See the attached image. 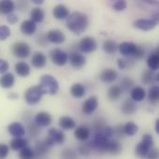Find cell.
<instances>
[{
	"mask_svg": "<svg viewBox=\"0 0 159 159\" xmlns=\"http://www.w3.org/2000/svg\"><path fill=\"white\" fill-rule=\"evenodd\" d=\"M7 97H8L10 100H17L19 96H18V94H17V93L11 92V93H9V94L7 95Z\"/></svg>",
	"mask_w": 159,
	"mask_h": 159,
	"instance_id": "obj_54",
	"label": "cell"
},
{
	"mask_svg": "<svg viewBox=\"0 0 159 159\" xmlns=\"http://www.w3.org/2000/svg\"><path fill=\"white\" fill-rule=\"evenodd\" d=\"M37 26L36 23L32 20H23L20 24V31L22 34L26 35H32L36 32Z\"/></svg>",
	"mask_w": 159,
	"mask_h": 159,
	"instance_id": "obj_16",
	"label": "cell"
},
{
	"mask_svg": "<svg viewBox=\"0 0 159 159\" xmlns=\"http://www.w3.org/2000/svg\"><path fill=\"white\" fill-rule=\"evenodd\" d=\"M144 3H147L149 5H153V6H157L158 5V1L157 0H142Z\"/></svg>",
	"mask_w": 159,
	"mask_h": 159,
	"instance_id": "obj_53",
	"label": "cell"
},
{
	"mask_svg": "<svg viewBox=\"0 0 159 159\" xmlns=\"http://www.w3.org/2000/svg\"><path fill=\"white\" fill-rule=\"evenodd\" d=\"M159 20H155L154 18L151 19H138L133 21V26L142 31H151L156 28L158 24Z\"/></svg>",
	"mask_w": 159,
	"mask_h": 159,
	"instance_id": "obj_6",
	"label": "cell"
},
{
	"mask_svg": "<svg viewBox=\"0 0 159 159\" xmlns=\"http://www.w3.org/2000/svg\"><path fill=\"white\" fill-rule=\"evenodd\" d=\"M137 45L132 42H123L118 46V50L123 56H132Z\"/></svg>",
	"mask_w": 159,
	"mask_h": 159,
	"instance_id": "obj_18",
	"label": "cell"
},
{
	"mask_svg": "<svg viewBox=\"0 0 159 159\" xmlns=\"http://www.w3.org/2000/svg\"><path fill=\"white\" fill-rule=\"evenodd\" d=\"M68 60L70 61V64L72 65V67H74L75 69H81L82 67L85 66L86 62H87V59L86 57L78 52H73L71 54L68 55Z\"/></svg>",
	"mask_w": 159,
	"mask_h": 159,
	"instance_id": "obj_10",
	"label": "cell"
},
{
	"mask_svg": "<svg viewBox=\"0 0 159 159\" xmlns=\"http://www.w3.org/2000/svg\"><path fill=\"white\" fill-rule=\"evenodd\" d=\"M126 7H127L126 0H116L113 6V8L116 11H123L124 9H126Z\"/></svg>",
	"mask_w": 159,
	"mask_h": 159,
	"instance_id": "obj_41",
	"label": "cell"
},
{
	"mask_svg": "<svg viewBox=\"0 0 159 159\" xmlns=\"http://www.w3.org/2000/svg\"><path fill=\"white\" fill-rule=\"evenodd\" d=\"M40 85L46 89L48 94L55 95L59 91V82L51 75H44L40 78Z\"/></svg>",
	"mask_w": 159,
	"mask_h": 159,
	"instance_id": "obj_4",
	"label": "cell"
},
{
	"mask_svg": "<svg viewBox=\"0 0 159 159\" xmlns=\"http://www.w3.org/2000/svg\"><path fill=\"white\" fill-rule=\"evenodd\" d=\"M32 1V3H34V5H42L44 2H45V0H31Z\"/></svg>",
	"mask_w": 159,
	"mask_h": 159,
	"instance_id": "obj_55",
	"label": "cell"
},
{
	"mask_svg": "<svg viewBox=\"0 0 159 159\" xmlns=\"http://www.w3.org/2000/svg\"><path fill=\"white\" fill-rule=\"evenodd\" d=\"M46 38L48 42L53 44H61L66 39L65 34L61 30L58 29H53L48 31V33L46 35Z\"/></svg>",
	"mask_w": 159,
	"mask_h": 159,
	"instance_id": "obj_11",
	"label": "cell"
},
{
	"mask_svg": "<svg viewBox=\"0 0 159 159\" xmlns=\"http://www.w3.org/2000/svg\"><path fill=\"white\" fill-rule=\"evenodd\" d=\"M31 20H34L35 23L42 22L45 18V12L41 7H34L30 13Z\"/></svg>",
	"mask_w": 159,
	"mask_h": 159,
	"instance_id": "obj_34",
	"label": "cell"
},
{
	"mask_svg": "<svg viewBox=\"0 0 159 159\" xmlns=\"http://www.w3.org/2000/svg\"><path fill=\"white\" fill-rule=\"evenodd\" d=\"M155 71H152L150 69L144 70L142 74V82L145 85H151L154 84L155 82H157V75L155 73Z\"/></svg>",
	"mask_w": 159,
	"mask_h": 159,
	"instance_id": "obj_30",
	"label": "cell"
},
{
	"mask_svg": "<svg viewBox=\"0 0 159 159\" xmlns=\"http://www.w3.org/2000/svg\"><path fill=\"white\" fill-rule=\"evenodd\" d=\"M139 130V127L134 122H128L124 125V132L127 136H134Z\"/></svg>",
	"mask_w": 159,
	"mask_h": 159,
	"instance_id": "obj_35",
	"label": "cell"
},
{
	"mask_svg": "<svg viewBox=\"0 0 159 159\" xmlns=\"http://www.w3.org/2000/svg\"><path fill=\"white\" fill-rule=\"evenodd\" d=\"M148 99L152 104H157L159 101V88L158 86H153L148 92Z\"/></svg>",
	"mask_w": 159,
	"mask_h": 159,
	"instance_id": "obj_36",
	"label": "cell"
},
{
	"mask_svg": "<svg viewBox=\"0 0 159 159\" xmlns=\"http://www.w3.org/2000/svg\"><path fill=\"white\" fill-rule=\"evenodd\" d=\"M16 74L20 77H26L31 73V67L30 65L25 61H19L14 66Z\"/></svg>",
	"mask_w": 159,
	"mask_h": 159,
	"instance_id": "obj_17",
	"label": "cell"
},
{
	"mask_svg": "<svg viewBox=\"0 0 159 159\" xmlns=\"http://www.w3.org/2000/svg\"><path fill=\"white\" fill-rule=\"evenodd\" d=\"M154 146V138L151 134H144L142 142L136 146L135 153L139 157H146L149 150Z\"/></svg>",
	"mask_w": 159,
	"mask_h": 159,
	"instance_id": "obj_3",
	"label": "cell"
},
{
	"mask_svg": "<svg viewBox=\"0 0 159 159\" xmlns=\"http://www.w3.org/2000/svg\"><path fill=\"white\" fill-rule=\"evenodd\" d=\"M31 63H32V66L36 69L44 68L47 64V57L44 53L37 51L32 56Z\"/></svg>",
	"mask_w": 159,
	"mask_h": 159,
	"instance_id": "obj_14",
	"label": "cell"
},
{
	"mask_svg": "<svg viewBox=\"0 0 159 159\" xmlns=\"http://www.w3.org/2000/svg\"><path fill=\"white\" fill-rule=\"evenodd\" d=\"M146 96V91L143 87H135L130 90V97L135 102H142Z\"/></svg>",
	"mask_w": 159,
	"mask_h": 159,
	"instance_id": "obj_26",
	"label": "cell"
},
{
	"mask_svg": "<svg viewBox=\"0 0 159 159\" xmlns=\"http://www.w3.org/2000/svg\"><path fill=\"white\" fill-rule=\"evenodd\" d=\"M61 157L63 158H75L76 157V153L71 149H65V150H63Z\"/></svg>",
	"mask_w": 159,
	"mask_h": 159,
	"instance_id": "obj_47",
	"label": "cell"
},
{
	"mask_svg": "<svg viewBox=\"0 0 159 159\" xmlns=\"http://www.w3.org/2000/svg\"><path fill=\"white\" fill-rule=\"evenodd\" d=\"M9 69V64L6 60L0 59V74H5Z\"/></svg>",
	"mask_w": 159,
	"mask_h": 159,
	"instance_id": "obj_48",
	"label": "cell"
},
{
	"mask_svg": "<svg viewBox=\"0 0 159 159\" xmlns=\"http://www.w3.org/2000/svg\"><path fill=\"white\" fill-rule=\"evenodd\" d=\"M11 34V30L7 25L0 26V41H5Z\"/></svg>",
	"mask_w": 159,
	"mask_h": 159,
	"instance_id": "obj_40",
	"label": "cell"
},
{
	"mask_svg": "<svg viewBox=\"0 0 159 159\" xmlns=\"http://www.w3.org/2000/svg\"><path fill=\"white\" fill-rule=\"evenodd\" d=\"M97 42L92 36H86L79 42V48L83 53H91L97 49Z\"/></svg>",
	"mask_w": 159,
	"mask_h": 159,
	"instance_id": "obj_8",
	"label": "cell"
},
{
	"mask_svg": "<svg viewBox=\"0 0 159 159\" xmlns=\"http://www.w3.org/2000/svg\"><path fill=\"white\" fill-rule=\"evenodd\" d=\"M102 48L107 54H115L118 50V45L113 39H106L103 42Z\"/></svg>",
	"mask_w": 159,
	"mask_h": 159,
	"instance_id": "obj_32",
	"label": "cell"
},
{
	"mask_svg": "<svg viewBox=\"0 0 159 159\" xmlns=\"http://www.w3.org/2000/svg\"><path fill=\"white\" fill-rule=\"evenodd\" d=\"M12 53L20 59L28 58L31 54V48L25 42H17L12 46Z\"/></svg>",
	"mask_w": 159,
	"mask_h": 159,
	"instance_id": "obj_5",
	"label": "cell"
},
{
	"mask_svg": "<svg viewBox=\"0 0 159 159\" xmlns=\"http://www.w3.org/2000/svg\"><path fill=\"white\" fill-rule=\"evenodd\" d=\"M102 133L107 137V138H111L114 136V128L111 127V126H105L103 130H102Z\"/></svg>",
	"mask_w": 159,
	"mask_h": 159,
	"instance_id": "obj_49",
	"label": "cell"
},
{
	"mask_svg": "<svg viewBox=\"0 0 159 159\" xmlns=\"http://www.w3.org/2000/svg\"><path fill=\"white\" fill-rule=\"evenodd\" d=\"M7 132L12 137H22L25 134V129L22 124L19 122H13L7 126Z\"/></svg>",
	"mask_w": 159,
	"mask_h": 159,
	"instance_id": "obj_15",
	"label": "cell"
},
{
	"mask_svg": "<svg viewBox=\"0 0 159 159\" xmlns=\"http://www.w3.org/2000/svg\"><path fill=\"white\" fill-rule=\"evenodd\" d=\"M9 154V147L7 144L0 143V158H6Z\"/></svg>",
	"mask_w": 159,
	"mask_h": 159,
	"instance_id": "obj_45",
	"label": "cell"
},
{
	"mask_svg": "<svg viewBox=\"0 0 159 159\" xmlns=\"http://www.w3.org/2000/svg\"><path fill=\"white\" fill-rule=\"evenodd\" d=\"M118 74L112 68H106L100 74V79L104 83H113L116 80Z\"/></svg>",
	"mask_w": 159,
	"mask_h": 159,
	"instance_id": "obj_13",
	"label": "cell"
},
{
	"mask_svg": "<svg viewBox=\"0 0 159 159\" xmlns=\"http://www.w3.org/2000/svg\"><path fill=\"white\" fill-rule=\"evenodd\" d=\"M15 83V76L10 73H5L0 77V87L3 89H9Z\"/></svg>",
	"mask_w": 159,
	"mask_h": 159,
	"instance_id": "obj_28",
	"label": "cell"
},
{
	"mask_svg": "<svg viewBox=\"0 0 159 159\" xmlns=\"http://www.w3.org/2000/svg\"><path fill=\"white\" fill-rule=\"evenodd\" d=\"M48 136L54 141L55 144H62L65 141V135L61 130H59L55 128L48 130Z\"/></svg>",
	"mask_w": 159,
	"mask_h": 159,
	"instance_id": "obj_24",
	"label": "cell"
},
{
	"mask_svg": "<svg viewBox=\"0 0 159 159\" xmlns=\"http://www.w3.org/2000/svg\"><path fill=\"white\" fill-rule=\"evenodd\" d=\"M59 126L64 130H72L76 128V122L70 116H61L59 120Z\"/></svg>",
	"mask_w": 159,
	"mask_h": 159,
	"instance_id": "obj_21",
	"label": "cell"
},
{
	"mask_svg": "<svg viewBox=\"0 0 159 159\" xmlns=\"http://www.w3.org/2000/svg\"><path fill=\"white\" fill-rule=\"evenodd\" d=\"M7 20L8 23L10 24H15L18 20H19V18L16 14H13V13H9L7 14Z\"/></svg>",
	"mask_w": 159,
	"mask_h": 159,
	"instance_id": "obj_50",
	"label": "cell"
},
{
	"mask_svg": "<svg viewBox=\"0 0 159 159\" xmlns=\"http://www.w3.org/2000/svg\"><path fill=\"white\" fill-rule=\"evenodd\" d=\"M52 14L54 18L57 20H64L68 17L70 13L69 9L64 5H57L56 7H54L52 10Z\"/></svg>",
	"mask_w": 159,
	"mask_h": 159,
	"instance_id": "obj_23",
	"label": "cell"
},
{
	"mask_svg": "<svg viewBox=\"0 0 159 159\" xmlns=\"http://www.w3.org/2000/svg\"><path fill=\"white\" fill-rule=\"evenodd\" d=\"M70 93L73 97H75L76 99H81L86 94V89H85L84 85H82L80 83H75L71 87Z\"/></svg>",
	"mask_w": 159,
	"mask_h": 159,
	"instance_id": "obj_27",
	"label": "cell"
},
{
	"mask_svg": "<svg viewBox=\"0 0 159 159\" xmlns=\"http://www.w3.org/2000/svg\"><path fill=\"white\" fill-rule=\"evenodd\" d=\"M52 122L51 116L48 112H39L34 117V123L38 128H46Z\"/></svg>",
	"mask_w": 159,
	"mask_h": 159,
	"instance_id": "obj_12",
	"label": "cell"
},
{
	"mask_svg": "<svg viewBox=\"0 0 159 159\" xmlns=\"http://www.w3.org/2000/svg\"><path fill=\"white\" fill-rule=\"evenodd\" d=\"M122 151V145L117 142V141H112L110 143L109 148L107 150V152H109L112 155H118L120 154Z\"/></svg>",
	"mask_w": 159,
	"mask_h": 159,
	"instance_id": "obj_37",
	"label": "cell"
},
{
	"mask_svg": "<svg viewBox=\"0 0 159 159\" xmlns=\"http://www.w3.org/2000/svg\"><path fill=\"white\" fill-rule=\"evenodd\" d=\"M156 132L159 134V119H157V121H156Z\"/></svg>",
	"mask_w": 159,
	"mask_h": 159,
	"instance_id": "obj_56",
	"label": "cell"
},
{
	"mask_svg": "<svg viewBox=\"0 0 159 159\" xmlns=\"http://www.w3.org/2000/svg\"><path fill=\"white\" fill-rule=\"evenodd\" d=\"M50 58L52 62L57 66H63L68 62V54L60 48L52 49L50 51Z\"/></svg>",
	"mask_w": 159,
	"mask_h": 159,
	"instance_id": "obj_7",
	"label": "cell"
},
{
	"mask_svg": "<svg viewBox=\"0 0 159 159\" xmlns=\"http://www.w3.org/2000/svg\"><path fill=\"white\" fill-rule=\"evenodd\" d=\"M28 141L22 137H14V139L10 141L9 146L14 151H20L22 148L28 146Z\"/></svg>",
	"mask_w": 159,
	"mask_h": 159,
	"instance_id": "obj_25",
	"label": "cell"
},
{
	"mask_svg": "<svg viewBox=\"0 0 159 159\" xmlns=\"http://www.w3.org/2000/svg\"><path fill=\"white\" fill-rule=\"evenodd\" d=\"M89 26L88 16L80 11H75L66 18V27L75 34H81Z\"/></svg>",
	"mask_w": 159,
	"mask_h": 159,
	"instance_id": "obj_1",
	"label": "cell"
},
{
	"mask_svg": "<svg viewBox=\"0 0 159 159\" xmlns=\"http://www.w3.org/2000/svg\"><path fill=\"white\" fill-rule=\"evenodd\" d=\"M51 147H49L46 142H37L35 143L34 146V157H43L45 156H47L49 152V149Z\"/></svg>",
	"mask_w": 159,
	"mask_h": 159,
	"instance_id": "obj_19",
	"label": "cell"
},
{
	"mask_svg": "<svg viewBox=\"0 0 159 159\" xmlns=\"http://www.w3.org/2000/svg\"><path fill=\"white\" fill-rule=\"evenodd\" d=\"M146 157H147L148 158H157V157H158V151H157V149L152 147V148L149 150V152H148V154H147Z\"/></svg>",
	"mask_w": 159,
	"mask_h": 159,
	"instance_id": "obj_51",
	"label": "cell"
},
{
	"mask_svg": "<svg viewBox=\"0 0 159 159\" xmlns=\"http://www.w3.org/2000/svg\"><path fill=\"white\" fill-rule=\"evenodd\" d=\"M98 105H99V101L97 97L91 96L84 102V103L82 104L81 111L84 115L89 116L96 111V109L98 108Z\"/></svg>",
	"mask_w": 159,
	"mask_h": 159,
	"instance_id": "obj_9",
	"label": "cell"
},
{
	"mask_svg": "<svg viewBox=\"0 0 159 159\" xmlns=\"http://www.w3.org/2000/svg\"><path fill=\"white\" fill-rule=\"evenodd\" d=\"M117 65L120 70H125L127 68V61L124 59H118L117 60Z\"/></svg>",
	"mask_w": 159,
	"mask_h": 159,
	"instance_id": "obj_52",
	"label": "cell"
},
{
	"mask_svg": "<svg viewBox=\"0 0 159 159\" xmlns=\"http://www.w3.org/2000/svg\"><path fill=\"white\" fill-rule=\"evenodd\" d=\"M113 1H116V0H113Z\"/></svg>",
	"mask_w": 159,
	"mask_h": 159,
	"instance_id": "obj_57",
	"label": "cell"
},
{
	"mask_svg": "<svg viewBox=\"0 0 159 159\" xmlns=\"http://www.w3.org/2000/svg\"><path fill=\"white\" fill-rule=\"evenodd\" d=\"M147 66L152 71H157L159 68L158 48L154 50L147 59Z\"/></svg>",
	"mask_w": 159,
	"mask_h": 159,
	"instance_id": "obj_22",
	"label": "cell"
},
{
	"mask_svg": "<svg viewBox=\"0 0 159 159\" xmlns=\"http://www.w3.org/2000/svg\"><path fill=\"white\" fill-rule=\"evenodd\" d=\"M122 89L120 86H112L107 92V97L110 101H117L122 95Z\"/></svg>",
	"mask_w": 159,
	"mask_h": 159,
	"instance_id": "obj_33",
	"label": "cell"
},
{
	"mask_svg": "<svg viewBox=\"0 0 159 159\" xmlns=\"http://www.w3.org/2000/svg\"><path fill=\"white\" fill-rule=\"evenodd\" d=\"M114 135H116L118 139L124 138L125 132H124V126L123 125H117L114 128Z\"/></svg>",
	"mask_w": 159,
	"mask_h": 159,
	"instance_id": "obj_43",
	"label": "cell"
},
{
	"mask_svg": "<svg viewBox=\"0 0 159 159\" xmlns=\"http://www.w3.org/2000/svg\"><path fill=\"white\" fill-rule=\"evenodd\" d=\"M106 126L105 124V120L103 118H97L94 122V129H96V132L97 131H102L104 127Z\"/></svg>",
	"mask_w": 159,
	"mask_h": 159,
	"instance_id": "obj_42",
	"label": "cell"
},
{
	"mask_svg": "<svg viewBox=\"0 0 159 159\" xmlns=\"http://www.w3.org/2000/svg\"><path fill=\"white\" fill-rule=\"evenodd\" d=\"M90 133H91V131H90L89 128H88L86 126H80L75 129V137L81 142H85L90 137Z\"/></svg>",
	"mask_w": 159,
	"mask_h": 159,
	"instance_id": "obj_20",
	"label": "cell"
},
{
	"mask_svg": "<svg viewBox=\"0 0 159 159\" xmlns=\"http://www.w3.org/2000/svg\"><path fill=\"white\" fill-rule=\"evenodd\" d=\"M90 151H91V147H90L89 143H82L79 146V153L82 156H89L90 154Z\"/></svg>",
	"mask_w": 159,
	"mask_h": 159,
	"instance_id": "obj_44",
	"label": "cell"
},
{
	"mask_svg": "<svg viewBox=\"0 0 159 159\" xmlns=\"http://www.w3.org/2000/svg\"><path fill=\"white\" fill-rule=\"evenodd\" d=\"M121 111L125 115H133L137 111V105L135 103V101H133L132 99L125 101L121 106Z\"/></svg>",
	"mask_w": 159,
	"mask_h": 159,
	"instance_id": "obj_29",
	"label": "cell"
},
{
	"mask_svg": "<svg viewBox=\"0 0 159 159\" xmlns=\"http://www.w3.org/2000/svg\"><path fill=\"white\" fill-rule=\"evenodd\" d=\"M45 94H48V93L41 85L33 86V87H30L25 91L24 99H25V102L29 105H34V104H37L41 101L42 97Z\"/></svg>",
	"mask_w": 159,
	"mask_h": 159,
	"instance_id": "obj_2",
	"label": "cell"
},
{
	"mask_svg": "<svg viewBox=\"0 0 159 159\" xmlns=\"http://www.w3.org/2000/svg\"><path fill=\"white\" fill-rule=\"evenodd\" d=\"M15 9V4L13 0H0V13L9 14Z\"/></svg>",
	"mask_w": 159,
	"mask_h": 159,
	"instance_id": "obj_31",
	"label": "cell"
},
{
	"mask_svg": "<svg viewBox=\"0 0 159 159\" xmlns=\"http://www.w3.org/2000/svg\"><path fill=\"white\" fill-rule=\"evenodd\" d=\"M144 55H145L144 49H143L142 47L137 46V48H136V49H135V51H134L132 57H134L135 59H143V58L144 57Z\"/></svg>",
	"mask_w": 159,
	"mask_h": 159,
	"instance_id": "obj_46",
	"label": "cell"
},
{
	"mask_svg": "<svg viewBox=\"0 0 159 159\" xmlns=\"http://www.w3.org/2000/svg\"><path fill=\"white\" fill-rule=\"evenodd\" d=\"M120 84H121V85H120V88L122 89V90L129 91V90H131V89L133 88V86H134V81H133L131 78L126 76V77H124V78L121 80V83H120Z\"/></svg>",
	"mask_w": 159,
	"mask_h": 159,
	"instance_id": "obj_39",
	"label": "cell"
},
{
	"mask_svg": "<svg viewBox=\"0 0 159 159\" xmlns=\"http://www.w3.org/2000/svg\"><path fill=\"white\" fill-rule=\"evenodd\" d=\"M20 157L23 159H31L34 157V151L31 148H29L28 146L22 148L21 150H20V154H19Z\"/></svg>",
	"mask_w": 159,
	"mask_h": 159,
	"instance_id": "obj_38",
	"label": "cell"
}]
</instances>
